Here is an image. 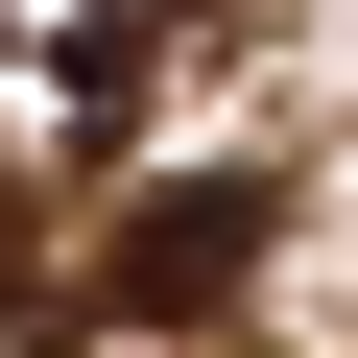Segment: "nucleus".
Segmentation results:
<instances>
[{"mask_svg": "<svg viewBox=\"0 0 358 358\" xmlns=\"http://www.w3.org/2000/svg\"><path fill=\"white\" fill-rule=\"evenodd\" d=\"M239 263H263V192H239V167H192V192H143V215H120L96 287H120L143 334H192V310H239Z\"/></svg>", "mask_w": 358, "mask_h": 358, "instance_id": "nucleus-1", "label": "nucleus"}, {"mask_svg": "<svg viewBox=\"0 0 358 358\" xmlns=\"http://www.w3.org/2000/svg\"><path fill=\"white\" fill-rule=\"evenodd\" d=\"M24 263H48V239H24V192H0V310H24Z\"/></svg>", "mask_w": 358, "mask_h": 358, "instance_id": "nucleus-3", "label": "nucleus"}, {"mask_svg": "<svg viewBox=\"0 0 358 358\" xmlns=\"http://www.w3.org/2000/svg\"><path fill=\"white\" fill-rule=\"evenodd\" d=\"M0 48L48 72V120L96 143V120H143V0H0Z\"/></svg>", "mask_w": 358, "mask_h": 358, "instance_id": "nucleus-2", "label": "nucleus"}]
</instances>
